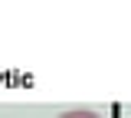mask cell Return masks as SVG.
Returning <instances> with one entry per match:
<instances>
[{
    "label": "cell",
    "instance_id": "obj_1",
    "mask_svg": "<svg viewBox=\"0 0 131 118\" xmlns=\"http://www.w3.org/2000/svg\"><path fill=\"white\" fill-rule=\"evenodd\" d=\"M59 118H102L98 112H89V108H75V112H62Z\"/></svg>",
    "mask_w": 131,
    "mask_h": 118
}]
</instances>
